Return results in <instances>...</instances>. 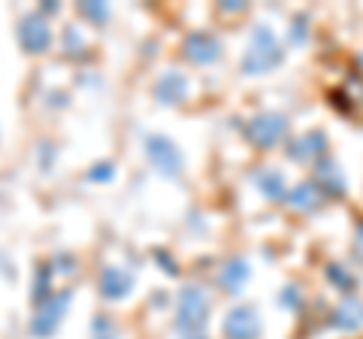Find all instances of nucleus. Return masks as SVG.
Listing matches in <instances>:
<instances>
[{
	"mask_svg": "<svg viewBox=\"0 0 363 339\" xmlns=\"http://www.w3.org/2000/svg\"><path fill=\"white\" fill-rule=\"evenodd\" d=\"M209 321V297L200 285H185L179 291L176 300V327L182 336L203 333V327Z\"/></svg>",
	"mask_w": 363,
	"mask_h": 339,
	"instance_id": "f257e3e1",
	"label": "nucleus"
},
{
	"mask_svg": "<svg viewBox=\"0 0 363 339\" xmlns=\"http://www.w3.org/2000/svg\"><path fill=\"white\" fill-rule=\"evenodd\" d=\"M281 46L276 40V33H272L267 25H257L255 33H252V43H248V52L242 58V73L245 76H260L272 70L279 61H281Z\"/></svg>",
	"mask_w": 363,
	"mask_h": 339,
	"instance_id": "f03ea898",
	"label": "nucleus"
},
{
	"mask_svg": "<svg viewBox=\"0 0 363 339\" xmlns=\"http://www.w3.org/2000/svg\"><path fill=\"white\" fill-rule=\"evenodd\" d=\"M145 157H149V164L167 179H176V176H182V170H185V157H182L179 145L169 137H161V133L145 137Z\"/></svg>",
	"mask_w": 363,
	"mask_h": 339,
	"instance_id": "7ed1b4c3",
	"label": "nucleus"
},
{
	"mask_svg": "<svg viewBox=\"0 0 363 339\" xmlns=\"http://www.w3.org/2000/svg\"><path fill=\"white\" fill-rule=\"evenodd\" d=\"M288 133V118L279 116V112H260L248 124V140H252L257 149H276V145L285 140Z\"/></svg>",
	"mask_w": 363,
	"mask_h": 339,
	"instance_id": "20e7f679",
	"label": "nucleus"
},
{
	"mask_svg": "<svg viewBox=\"0 0 363 339\" xmlns=\"http://www.w3.org/2000/svg\"><path fill=\"white\" fill-rule=\"evenodd\" d=\"M18 43L28 55H45L52 49V28L43 13H28L18 25Z\"/></svg>",
	"mask_w": 363,
	"mask_h": 339,
	"instance_id": "39448f33",
	"label": "nucleus"
},
{
	"mask_svg": "<svg viewBox=\"0 0 363 339\" xmlns=\"http://www.w3.org/2000/svg\"><path fill=\"white\" fill-rule=\"evenodd\" d=\"M70 300H73V294L61 291V294H52L45 303H40V309H37V315H33V321H30V333L33 336H52L55 330H58V324L64 318L67 306H70Z\"/></svg>",
	"mask_w": 363,
	"mask_h": 339,
	"instance_id": "423d86ee",
	"label": "nucleus"
},
{
	"mask_svg": "<svg viewBox=\"0 0 363 339\" xmlns=\"http://www.w3.org/2000/svg\"><path fill=\"white\" fill-rule=\"evenodd\" d=\"M227 339H257L260 336V312L255 306H233L224 318Z\"/></svg>",
	"mask_w": 363,
	"mask_h": 339,
	"instance_id": "0eeeda50",
	"label": "nucleus"
},
{
	"mask_svg": "<svg viewBox=\"0 0 363 339\" xmlns=\"http://www.w3.org/2000/svg\"><path fill=\"white\" fill-rule=\"evenodd\" d=\"M182 52H185V58L191 64L197 67H209L221 58V43L212 37V33L206 30H197V33H188L185 37V46H182Z\"/></svg>",
	"mask_w": 363,
	"mask_h": 339,
	"instance_id": "6e6552de",
	"label": "nucleus"
},
{
	"mask_svg": "<svg viewBox=\"0 0 363 339\" xmlns=\"http://www.w3.org/2000/svg\"><path fill=\"white\" fill-rule=\"evenodd\" d=\"M97 285H100V294H104L106 300H124L133 291V276L124 267H104Z\"/></svg>",
	"mask_w": 363,
	"mask_h": 339,
	"instance_id": "1a4fd4ad",
	"label": "nucleus"
},
{
	"mask_svg": "<svg viewBox=\"0 0 363 339\" xmlns=\"http://www.w3.org/2000/svg\"><path fill=\"white\" fill-rule=\"evenodd\" d=\"M188 91H191V85H188V79L182 76L179 70H167L161 79H157V85H155V97L161 100L164 106L182 104V100L188 97Z\"/></svg>",
	"mask_w": 363,
	"mask_h": 339,
	"instance_id": "9d476101",
	"label": "nucleus"
},
{
	"mask_svg": "<svg viewBox=\"0 0 363 339\" xmlns=\"http://www.w3.org/2000/svg\"><path fill=\"white\" fill-rule=\"evenodd\" d=\"M327 152V137L321 130H309V133H303L300 140H294L291 143V149H288V155H291V161H297V164H312V161H318Z\"/></svg>",
	"mask_w": 363,
	"mask_h": 339,
	"instance_id": "9b49d317",
	"label": "nucleus"
},
{
	"mask_svg": "<svg viewBox=\"0 0 363 339\" xmlns=\"http://www.w3.org/2000/svg\"><path fill=\"white\" fill-rule=\"evenodd\" d=\"M324 197H327V194H324L321 188H318V182H303V185H297V188H294L291 194H288V203H291V206L297 209V212H315V209L324 203Z\"/></svg>",
	"mask_w": 363,
	"mask_h": 339,
	"instance_id": "f8f14e48",
	"label": "nucleus"
},
{
	"mask_svg": "<svg viewBox=\"0 0 363 339\" xmlns=\"http://www.w3.org/2000/svg\"><path fill=\"white\" fill-rule=\"evenodd\" d=\"M255 185L260 188V194L267 200L279 203V200H288V185H285V176L279 173V170H260L255 176Z\"/></svg>",
	"mask_w": 363,
	"mask_h": 339,
	"instance_id": "ddd939ff",
	"label": "nucleus"
},
{
	"mask_svg": "<svg viewBox=\"0 0 363 339\" xmlns=\"http://www.w3.org/2000/svg\"><path fill=\"white\" fill-rule=\"evenodd\" d=\"M318 188L324 191L327 197H336V194H342L345 191V176L339 173V167L333 161H321L318 164Z\"/></svg>",
	"mask_w": 363,
	"mask_h": 339,
	"instance_id": "4468645a",
	"label": "nucleus"
},
{
	"mask_svg": "<svg viewBox=\"0 0 363 339\" xmlns=\"http://www.w3.org/2000/svg\"><path fill=\"white\" fill-rule=\"evenodd\" d=\"M248 276H252V269H248V261H242V257H236V261H230V264H227V267L221 269L218 282H221V288H224V291L236 294V291H242V285L248 282Z\"/></svg>",
	"mask_w": 363,
	"mask_h": 339,
	"instance_id": "2eb2a0df",
	"label": "nucleus"
},
{
	"mask_svg": "<svg viewBox=\"0 0 363 339\" xmlns=\"http://www.w3.org/2000/svg\"><path fill=\"white\" fill-rule=\"evenodd\" d=\"M360 321H363V306L357 300H345L333 315V327H342V330H354Z\"/></svg>",
	"mask_w": 363,
	"mask_h": 339,
	"instance_id": "dca6fc26",
	"label": "nucleus"
},
{
	"mask_svg": "<svg viewBox=\"0 0 363 339\" xmlns=\"http://www.w3.org/2000/svg\"><path fill=\"white\" fill-rule=\"evenodd\" d=\"M52 273L55 269H49V267H40L37 269V276H33V303H45L52 297Z\"/></svg>",
	"mask_w": 363,
	"mask_h": 339,
	"instance_id": "f3484780",
	"label": "nucleus"
},
{
	"mask_svg": "<svg viewBox=\"0 0 363 339\" xmlns=\"http://www.w3.org/2000/svg\"><path fill=\"white\" fill-rule=\"evenodd\" d=\"M79 13L91 21H97V25H104V21H109V4H104V0H85V4H79Z\"/></svg>",
	"mask_w": 363,
	"mask_h": 339,
	"instance_id": "a211bd4d",
	"label": "nucleus"
},
{
	"mask_svg": "<svg viewBox=\"0 0 363 339\" xmlns=\"http://www.w3.org/2000/svg\"><path fill=\"white\" fill-rule=\"evenodd\" d=\"M88 182H112L116 179V164H109V161H104V164H94L88 170Z\"/></svg>",
	"mask_w": 363,
	"mask_h": 339,
	"instance_id": "6ab92c4d",
	"label": "nucleus"
},
{
	"mask_svg": "<svg viewBox=\"0 0 363 339\" xmlns=\"http://www.w3.org/2000/svg\"><path fill=\"white\" fill-rule=\"evenodd\" d=\"M155 264H164V273H167V276H176V273H179L176 261L169 257V252H164V248H155Z\"/></svg>",
	"mask_w": 363,
	"mask_h": 339,
	"instance_id": "aec40b11",
	"label": "nucleus"
},
{
	"mask_svg": "<svg viewBox=\"0 0 363 339\" xmlns=\"http://www.w3.org/2000/svg\"><path fill=\"white\" fill-rule=\"evenodd\" d=\"M354 252H357V257L363 261V224L357 228V236H354Z\"/></svg>",
	"mask_w": 363,
	"mask_h": 339,
	"instance_id": "412c9836",
	"label": "nucleus"
},
{
	"mask_svg": "<svg viewBox=\"0 0 363 339\" xmlns=\"http://www.w3.org/2000/svg\"><path fill=\"white\" fill-rule=\"evenodd\" d=\"M221 9H224V13H242V9H245V4H224Z\"/></svg>",
	"mask_w": 363,
	"mask_h": 339,
	"instance_id": "4be33fe9",
	"label": "nucleus"
},
{
	"mask_svg": "<svg viewBox=\"0 0 363 339\" xmlns=\"http://www.w3.org/2000/svg\"><path fill=\"white\" fill-rule=\"evenodd\" d=\"M55 9H58V4H55V0H45V4H43V13H55Z\"/></svg>",
	"mask_w": 363,
	"mask_h": 339,
	"instance_id": "5701e85b",
	"label": "nucleus"
},
{
	"mask_svg": "<svg viewBox=\"0 0 363 339\" xmlns=\"http://www.w3.org/2000/svg\"><path fill=\"white\" fill-rule=\"evenodd\" d=\"M182 339H203V333H194V336H182Z\"/></svg>",
	"mask_w": 363,
	"mask_h": 339,
	"instance_id": "b1692460",
	"label": "nucleus"
},
{
	"mask_svg": "<svg viewBox=\"0 0 363 339\" xmlns=\"http://www.w3.org/2000/svg\"><path fill=\"white\" fill-rule=\"evenodd\" d=\"M97 339H112V336H109V333H100V336H97Z\"/></svg>",
	"mask_w": 363,
	"mask_h": 339,
	"instance_id": "393cba45",
	"label": "nucleus"
}]
</instances>
